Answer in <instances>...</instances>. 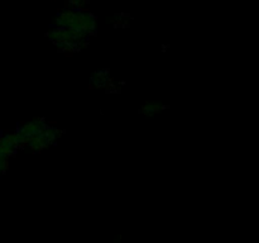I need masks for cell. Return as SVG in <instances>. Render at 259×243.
<instances>
[{
  "label": "cell",
  "mask_w": 259,
  "mask_h": 243,
  "mask_svg": "<svg viewBox=\"0 0 259 243\" xmlns=\"http://www.w3.org/2000/svg\"><path fill=\"white\" fill-rule=\"evenodd\" d=\"M4 169H5V164H4V162H0V174L4 171Z\"/></svg>",
  "instance_id": "1"
}]
</instances>
